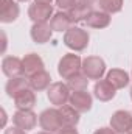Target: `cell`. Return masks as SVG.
Masks as SVG:
<instances>
[{"instance_id": "6da1fadb", "label": "cell", "mask_w": 132, "mask_h": 134, "mask_svg": "<svg viewBox=\"0 0 132 134\" xmlns=\"http://www.w3.org/2000/svg\"><path fill=\"white\" fill-rule=\"evenodd\" d=\"M64 44L75 52H81L89 44V33L79 27H71L64 34Z\"/></svg>"}, {"instance_id": "7a4b0ae2", "label": "cell", "mask_w": 132, "mask_h": 134, "mask_svg": "<svg viewBox=\"0 0 132 134\" xmlns=\"http://www.w3.org/2000/svg\"><path fill=\"white\" fill-rule=\"evenodd\" d=\"M39 125L42 130H45L47 133H58L64 123H62V119H61V112L59 109H45L40 115H39Z\"/></svg>"}, {"instance_id": "3957f363", "label": "cell", "mask_w": 132, "mask_h": 134, "mask_svg": "<svg viewBox=\"0 0 132 134\" xmlns=\"http://www.w3.org/2000/svg\"><path fill=\"white\" fill-rule=\"evenodd\" d=\"M81 69H82V61H81V58H79L78 55H75V53H68L65 56H62L61 61H59V64H58V72H59V75H61L62 78H65V80L75 76L76 73H79Z\"/></svg>"}, {"instance_id": "277c9868", "label": "cell", "mask_w": 132, "mask_h": 134, "mask_svg": "<svg viewBox=\"0 0 132 134\" xmlns=\"http://www.w3.org/2000/svg\"><path fill=\"white\" fill-rule=\"evenodd\" d=\"M82 72L89 80H101L106 72V63L99 56H89L82 61Z\"/></svg>"}, {"instance_id": "5b68a950", "label": "cell", "mask_w": 132, "mask_h": 134, "mask_svg": "<svg viewBox=\"0 0 132 134\" xmlns=\"http://www.w3.org/2000/svg\"><path fill=\"white\" fill-rule=\"evenodd\" d=\"M48 100L51 104H56V106H64L67 101L70 100V87L64 84V83H53L50 87H48Z\"/></svg>"}, {"instance_id": "8992f818", "label": "cell", "mask_w": 132, "mask_h": 134, "mask_svg": "<svg viewBox=\"0 0 132 134\" xmlns=\"http://www.w3.org/2000/svg\"><path fill=\"white\" fill-rule=\"evenodd\" d=\"M132 126V115L128 111H117L110 117V128L118 134H128Z\"/></svg>"}, {"instance_id": "52a82bcc", "label": "cell", "mask_w": 132, "mask_h": 134, "mask_svg": "<svg viewBox=\"0 0 132 134\" xmlns=\"http://www.w3.org/2000/svg\"><path fill=\"white\" fill-rule=\"evenodd\" d=\"M13 122H14V126L20 128L23 131H30L37 123V115L31 109H19L13 115Z\"/></svg>"}, {"instance_id": "ba28073f", "label": "cell", "mask_w": 132, "mask_h": 134, "mask_svg": "<svg viewBox=\"0 0 132 134\" xmlns=\"http://www.w3.org/2000/svg\"><path fill=\"white\" fill-rule=\"evenodd\" d=\"M68 103L81 114V112H87L92 109V95L86 91H73L70 95Z\"/></svg>"}, {"instance_id": "9c48e42d", "label": "cell", "mask_w": 132, "mask_h": 134, "mask_svg": "<svg viewBox=\"0 0 132 134\" xmlns=\"http://www.w3.org/2000/svg\"><path fill=\"white\" fill-rule=\"evenodd\" d=\"M28 16L34 24L37 22H47L53 16V6L48 3H37L34 2L28 9Z\"/></svg>"}, {"instance_id": "30bf717a", "label": "cell", "mask_w": 132, "mask_h": 134, "mask_svg": "<svg viewBox=\"0 0 132 134\" xmlns=\"http://www.w3.org/2000/svg\"><path fill=\"white\" fill-rule=\"evenodd\" d=\"M22 66H23V73H25V76L31 78L33 75H36V73H39V72L44 70V61H42V58H40L39 55H36V53H28V55H25V58L22 59Z\"/></svg>"}, {"instance_id": "8fae6325", "label": "cell", "mask_w": 132, "mask_h": 134, "mask_svg": "<svg viewBox=\"0 0 132 134\" xmlns=\"http://www.w3.org/2000/svg\"><path fill=\"white\" fill-rule=\"evenodd\" d=\"M2 70L8 78H17L23 73V66H22V59L16 58V56H6L2 61Z\"/></svg>"}, {"instance_id": "7c38bea8", "label": "cell", "mask_w": 132, "mask_h": 134, "mask_svg": "<svg viewBox=\"0 0 132 134\" xmlns=\"http://www.w3.org/2000/svg\"><path fill=\"white\" fill-rule=\"evenodd\" d=\"M53 28L47 22H37L31 27V37L36 44H45L51 39Z\"/></svg>"}, {"instance_id": "4fadbf2b", "label": "cell", "mask_w": 132, "mask_h": 134, "mask_svg": "<svg viewBox=\"0 0 132 134\" xmlns=\"http://www.w3.org/2000/svg\"><path fill=\"white\" fill-rule=\"evenodd\" d=\"M19 5L13 0H2V9H0V20L3 24H11L19 17Z\"/></svg>"}, {"instance_id": "5bb4252c", "label": "cell", "mask_w": 132, "mask_h": 134, "mask_svg": "<svg viewBox=\"0 0 132 134\" xmlns=\"http://www.w3.org/2000/svg\"><path fill=\"white\" fill-rule=\"evenodd\" d=\"M115 87L107 80H98L93 87V94L99 101H109L115 97Z\"/></svg>"}, {"instance_id": "9a60e30c", "label": "cell", "mask_w": 132, "mask_h": 134, "mask_svg": "<svg viewBox=\"0 0 132 134\" xmlns=\"http://www.w3.org/2000/svg\"><path fill=\"white\" fill-rule=\"evenodd\" d=\"M84 22L90 28H106L110 24V14L104 11H92Z\"/></svg>"}, {"instance_id": "2e32d148", "label": "cell", "mask_w": 132, "mask_h": 134, "mask_svg": "<svg viewBox=\"0 0 132 134\" xmlns=\"http://www.w3.org/2000/svg\"><path fill=\"white\" fill-rule=\"evenodd\" d=\"M36 104V95L33 89H25L14 97V106L17 109H31Z\"/></svg>"}, {"instance_id": "e0dca14e", "label": "cell", "mask_w": 132, "mask_h": 134, "mask_svg": "<svg viewBox=\"0 0 132 134\" xmlns=\"http://www.w3.org/2000/svg\"><path fill=\"white\" fill-rule=\"evenodd\" d=\"M115 89H123L129 84V75L121 69H112L106 78Z\"/></svg>"}, {"instance_id": "ac0fdd59", "label": "cell", "mask_w": 132, "mask_h": 134, "mask_svg": "<svg viewBox=\"0 0 132 134\" xmlns=\"http://www.w3.org/2000/svg\"><path fill=\"white\" fill-rule=\"evenodd\" d=\"M50 25H51L53 31H67V30L71 28L73 22H71V19H70V16L67 13L61 11V13L53 14L51 20H50Z\"/></svg>"}, {"instance_id": "d6986e66", "label": "cell", "mask_w": 132, "mask_h": 134, "mask_svg": "<svg viewBox=\"0 0 132 134\" xmlns=\"http://www.w3.org/2000/svg\"><path fill=\"white\" fill-rule=\"evenodd\" d=\"M59 112H61V119L64 126H76L79 122V112L71 106V104H64L59 106Z\"/></svg>"}, {"instance_id": "ffe728a7", "label": "cell", "mask_w": 132, "mask_h": 134, "mask_svg": "<svg viewBox=\"0 0 132 134\" xmlns=\"http://www.w3.org/2000/svg\"><path fill=\"white\" fill-rule=\"evenodd\" d=\"M90 13H92L90 5H86V3H81V2L76 3L73 8H70V9L67 11V14L70 16V19H71L73 24H75V22H82V20H86Z\"/></svg>"}, {"instance_id": "44dd1931", "label": "cell", "mask_w": 132, "mask_h": 134, "mask_svg": "<svg viewBox=\"0 0 132 134\" xmlns=\"http://www.w3.org/2000/svg\"><path fill=\"white\" fill-rule=\"evenodd\" d=\"M30 87L33 89V91H45L48 86H50V83H51V76H50V73L48 72H45V70H42V72H39V73H36L33 75L30 80Z\"/></svg>"}, {"instance_id": "7402d4cb", "label": "cell", "mask_w": 132, "mask_h": 134, "mask_svg": "<svg viewBox=\"0 0 132 134\" xmlns=\"http://www.w3.org/2000/svg\"><path fill=\"white\" fill-rule=\"evenodd\" d=\"M28 84H30V81H27L23 76L11 78V80L8 81V84H6V94H8L11 98H14L17 94H20L22 91L28 89Z\"/></svg>"}, {"instance_id": "603a6c76", "label": "cell", "mask_w": 132, "mask_h": 134, "mask_svg": "<svg viewBox=\"0 0 132 134\" xmlns=\"http://www.w3.org/2000/svg\"><path fill=\"white\" fill-rule=\"evenodd\" d=\"M67 86L70 89H73V91H86L87 86H89V78L84 73H76L75 76L68 78Z\"/></svg>"}, {"instance_id": "cb8c5ba5", "label": "cell", "mask_w": 132, "mask_h": 134, "mask_svg": "<svg viewBox=\"0 0 132 134\" xmlns=\"http://www.w3.org/2000/svg\"><path fill=\"white\" fill-rule=\"evenodd\" d=\"M98 2H99V8L107 14L120 13L121 8H123V0H98Z\"/></svg>"}, {"instance_id": "d4e9b609", "label": "cell", "mask_w": 132, "mask_h": 134, "mask_svg": "<svg viewBox=\"0 0 132 134\" xmlns=\"http://www.w3.org/2000/svg\"><path fill=\"white\" fill-rule=\"evenodd\" d=\"M76 2L78 0H56V5L61 8V9H70V8H73L75 5H76Z\"/></svg>"}, {"instance_id": "484cf974", "label": "cell", "mask_w": 132, "mask_h": 134, "mask_svg": "<svg viewBox=\"0 0 132 134\" xmlns=\"http://www.w3.org/2000/svg\"><path fill=\"white\" fill-rule=\"evenodd\" d=\"M58 134H78V131L75 130V126H62Z\"/></svg>"}, {"instance_id": "4316f807", "label": "cell", "mask_w": 132, "mask_h": 134, "mask_svg": "<svg viewBox=\"0 0 132 134\" xmlns=\"http://www.w3.org/2000/svg\"><path fill=\"white\" fill-rule=\"evenodd\" d=\"M5 134H27V131H23V130L14 126V128H8V130L5 131Z\"/></svg>"}, {"instance_id": "83f0119b", "label": "cell", "mask_w": 132, "mask_h": 134, "mask_svg": "<svg viewBox=\"0 0 132 134\" xmlns=\"http://www.w3.org/2000/svg\"><path fill=\"white\" fill-rule=\"evenodd\" d=\"M93 134H118V133H115L112 128H99V130H97Z\"/></svg>"}, {"instance_id": "f1b7e54d", "label": "cell", "mask_w": 132, "mask_h": 134, "mask_svg": "<svg viewBox=\"0 0 132 134\" xmlns=\"http://www.w3.org/2000/svg\"><path fill=\"white\" fill-rule=\"evenodd\" d=\"M2 126H5V123H6V112H5V109H2Z\"/></svg>"}, {"instance_id": "f546056e", "label": "cell", "mask_w": 132, "mask_h": 134, "mask_svg": "<svg viewBox=\"0 0 132 134\" xmlns=\"http://www.w3.org/2000/svg\"><path fill=\"white\" fill-rule=\"evenodd\" d=\"M79 2H81V3H86V5H90V6H92V5H93L95 2H98V0H79Z\"/></svg>"}, {"instance_id": "4dcf8cb0", "label": "cell", "mask_w": 132, "mask_h": 134, "mask_svg": "<svg viewBox=\"0 0 132 134\" xmlns=\"http://www.w3.org/2000/svg\"><path fill=\"white\" fill-rule=\"evenodd\" d=\"M37 3H48V5H51V2L53 0H36Z\"/></svg>"}, {"instance_id": "1f68e13d", "label": "cell", "mask_w": 132, "mask_h": 134, "mask_svg": "<svg viewBox=\"0 0 132 134\" xmlns=\"http://www.w3.org/2000/svg\"><path fill=\"white\" fill-rule=\"evenodd\" d=\"M39 134H53V133H47V131H45V133H39Z\"/></svg>"}, {"instance_id": "d6a6232c", "label": "cell", "mask_w": 132, "mask_h": 134, "mask_svg": "<svg viewBox=\"0 0 132 134\" xmlns=\"http://www.w3.org/2000/svg\"><path fill=\"white\" fill-rule=\"evenodd\" d=\"M128 134H132V126H131V131H129V133H128Z\"/></svg>"}, {"instance_id": "836d02e7", "label": "cell", "mask_w": 132, "mask_h": 134, "mask_svg": "<svg viewBox=\"0 0 132 134\" xmlns=\"http://www.w3.org/2000/svg\"><path fill=\"white\" fill-rule=\"evenodd\" d=\"M19 2H28V0H19Z\"/></svg>"}, {"instance_id": "e575fe53", "label": "cell", "mask_w": 132, "mask_h": 134, "mask_svg": "<svg viewBox=\"0 0 132 134\" xmlns=\"http://www.w3.org/2000/svg\"><path fill=\"white\" fill-rule=\"evenodd\" d=\"M131 98H132V89H131Z\"/></svg>"}]
</instances>
